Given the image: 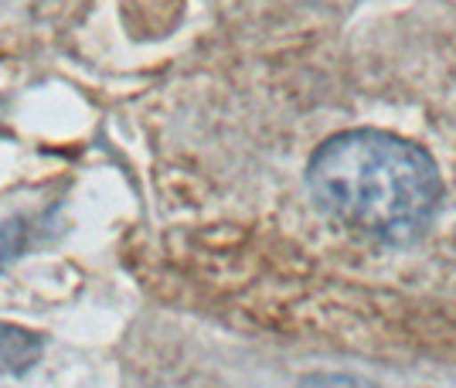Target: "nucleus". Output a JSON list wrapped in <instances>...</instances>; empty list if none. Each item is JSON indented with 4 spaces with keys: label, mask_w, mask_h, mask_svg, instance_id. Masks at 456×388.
Returning a JSON list of instances; mask_svg holds the SVG:
<instances>
[{
    "label": "nucleus",
    "mask_w": 456,
    "mask_h": 388,
    "mask_svg": "<svg viewBox=\"0 0 456 388\" xmlns=\"http://www.w3.org/2000/svg\"><path fill=\"white\" fill-rule=\"evenodd\" d=\"M306 388H347V382H310Z\"/></svg>",
    "instance_id": "7ed1b4c3"
},
{
    "label": "nucleus",
    "mask_w": 456,
    "mask_h": 388,
    "mask_svg": "<svg viewBox=\"0 0 456 388\" xmlns=\"http://www.w3.org/2000/svg\"><path fill=\"white\" fill-rule=\"evenodd\" d=\"M24 249V222H4L0 225V270Z\"/></svg>",
    "instance_id": "f03ea898"
},
{
    "label": "nucleus",
    "mask_w": 456,
    "mask_h": 388,
    "mask_svg": "<svg viewBox=\"0 0 456 388\" xmlns=\"http://www.w3.org/2000/svg\"><path fill=\"white\" fill-rule=\"evenodd\" d=\"M306 184L330 218L388 242L416 235L443 194L433 157L385 130H344L323 140L306 164Z\"/></svg>",
    "instance_id": "f257e3e1"
}]
</instances>
